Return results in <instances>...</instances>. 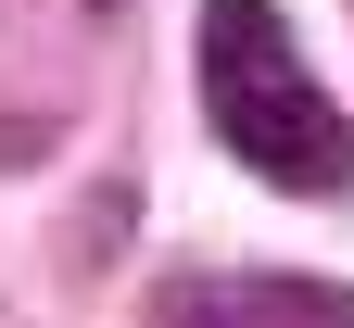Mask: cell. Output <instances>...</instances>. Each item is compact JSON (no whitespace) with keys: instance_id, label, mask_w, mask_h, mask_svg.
I'll return each mask as SVG.
<instances>
[{"instance_id":"6da1fadb","label":"cell","mask_w":354,"mask_h":328,"mask_svg":"<svg viewBox=\"0 0 354 328\" xmlns=\"http://www.w3.org/2000/svg\"><path fill=\"white\" fill-rule=\"evenodd\" d=\"M203 114H215V139H228L266 190H291V202H329L354 177V126H342L329 88L304 76L279 0H203Z\"/></svg>"},{"instance_id":"7a4b0ae2","label":"cell","mask_w":354,"mask_h":328,"mask_svg":"<svg viewBox=\"0 0 354 328\" xmlns=\"http://www.w3.org/2000/svg\"><path fill=\"white\" fill-rule=\"evenodd\" d=\"M152 328H342V291H304V278H165Z\"/></svg>"}]
</instances>
